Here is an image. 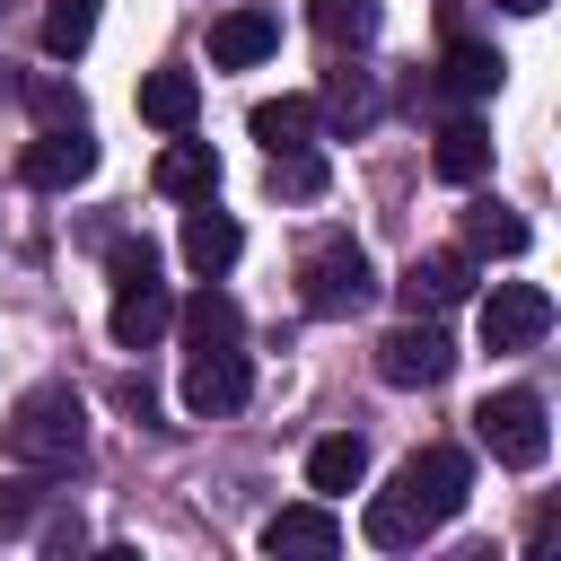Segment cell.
Returning <instances> with one entry per match:
<instances>
[{"label": "cell", "mask_w": 561, "mask_h": 561, "mask_svg": "<svg viewBox=\"0 0 561 561\" xmlns=\"http://www.w3.org/2000/svg\"><path fill=\"white\" fill-rule=\"evenodd\" d=\"M465 491H473L465 447H421V456H403L394 482L368 500V543H377V552H412L421 535H438V526L465 508Z\"/></svg>", "instance_id": "1"}, {"label": "cell", "mask_w": 561, "mask_h": 561, "mask_svg": "<svg viewBox=\"0 0 561 561\" xmlns=\"http://www.w3.org/2000/svg\"><path fill=\"white\" fill-rule=\"evenodd\" d=\"M0 456L26 473H70L88 456V403L70 386H26L0 421Z\"/></svg>", "instance_id": "2"}, {"label": "cell", "mask_w": 561, "mask_h": 561, "mask_svg": "<svg viewBox=\"0 0 561 561\" xmlns=\"http://www.w3.org/2000/svg\"><path fill=\"white\" fill-rule=\"evenodd\" d=\"M368 298H377V272H368V254L351 237H316L298 254V307L307 316H359Z\"/></svg>", "instance_id": "3"}, {"label": "cell", "mask_w": 561, "mask_h": 561, "mask_svg": "<svg viewBox=\"0 0 561 561\" xmlns=\"http://www.w3.org/2000/svg\"><path fill=\"white\" fill-rule=\"evenodd\" d=\"M473 438L508 465V473H535L543 456H552V421H543V394L535 386H500V394H482V412H473Z\"/></svg>", "instance_id": "4"}, {"label": "cell", "mask_w": 561, "mask_h": 561, "mask_svg": "<svg viewBox=\"0 0 561 561\" xmlns=\"http://www.w3.org/2000/svg\"><path fill=\"white\" fill-rule=\"evenodd\" d=\"M447 368H456V342L438 333V316H412V324H394L377 342V377L386 386H447Z\"/></svg>", "instance_id": "5"}, {"label": "cell", "mask_w": 561, "mask_h": 561, "mask_svg": "<svg viewBox=\"0 0 561 561\" xmlns=\"http://www.w3.org/2000/svg\"><path fill=\"white\" fill-rule=\"evenodd\" d=\"M552 333V298L535 280H491L482 298V351H535Z\"/></svg>", "instance_id": "6"}, {"label": "cell", "mask_w": 561, "mask_h": 561, "mask_svg": "<svg viewBox=\"0 0 561 561\" xmlns=\"http://www.w3.org/2000/svg\"><path fill=\"white\" fill-rule=\"evenodd\" d=\"M18 175H26L35 193H70V184H88V175H96V140H88V123H53V131L18 158Z\"/></svg>", "instance_id": "7"}, {"label": "cell", "mask_w": 561, "mask_h": 561, "mask_svg": "<svg viewBox=\"0 0 561 561\" xmlns=\"http://www.w3.org/2000/svg\"><path fill=\"white\" fill-rule=\"evenodd\" d=\"M245 394H254V368H245V351H237V342H228V351H193V359H184V412H202V421H210V412H237Z\"/></svg>", "instance_id": "8"}, {"label": "cell", "mask_w": 561, "mask_h": 561, "mask_svg": "<svg viewBox=\"0 0 561 561\" xmlns=\"http://www.w3.org/2000/svg\"><path fill=\"white\" fill-rule=\"evenodd\" d=\"M394 289H403V307H412V316H447V307H456V298L473 289V254H465V245L412 254V272H403Z\"/></svg>", "instance_id": "9"}, {"label": "cell", "mask_w": 561, "mask_h": 561, "mask_svg": "<svg viewBox=\"0 0 561 561\" xmlns=\"http://www.w3.org/2000/svg\"><path fill=\"white\" fill-rule=\"evenodd\" d=\"M263 552H280V561H333L342 552V517L324 500H298V508L263 517Z\"/></svg>", "instance_id": "10"}, {"label": "cell", "mask_w": 561, "mask_h": 561, "mask_svg": "<svg viewBox=\"0 0 561 561\" xmlns=\"http://www.w3.org/2000/svg\"><path fill=\"white\" fill-rule=\"evenodd\" d=\"M237 254H245V228H237L228 210H210V202H193V210H184V263H193L202 280H219V272H228Z\"/></svg>", "instance_id": "11"}, {"label": "cell", "mask_w": 561, "mask_h": 561, "mask_svg": "<svg viewBox=\"0 0 561 561\" xmlns=\"http://www.w3.org/2000/svg\"><path fill=\"white\" fill-rule=\"evenodd\" d=\"M158 193H167V202H210V193H219L210 140H184V131H175V140L158 149Z\"/></svg>", "instance_id": "12"}, {"label": "cell", "mask_w": 561, "mask_h": 561, "mask_svg": "<svg viewBox=\"0 0 561 561\" xmlns=\"http://www.w3.org/2000/svg\"><path fill=\"white\" fill-rule=\"evenodd\" d=\"M167 324H175V298H167V280L114 289V342H123V351H149V342H158Z\"/></svg>", "instance_id": "13"}, {"label": "cell", "mask_w": 561, "mask_h": 561, "mask_svg": "<svg viewBox=\"0 0 561 561\" xmlns=\"http://www.w3.org/2000/svg\"><path fill=\"white\" fill-rule=\"evenodd\" d=\"M272 44H280V26H272L263 9H228V18L210 26V61H219V70H254Z\"/></svg>", "instance_id": "14"}, {"label": "cell", "mask_w": 561, "mask_h": 561, "mask_svg": "<svg viewBox=\"0 0 561 561\" xmlns=\"http://www.w3.org/2000/svg\"><path fill=\"white\" fill-rule=\"evenodd\" d=\"M359 482H368V447H359L351 430H333V438H316V447H307V491L342 500V491H359Z\"/></svg>", "instance_id": "15"}, {"label": "cell", "mask_w": 561, "mask_h": 561, "mask_svg": "<svg viewBox=\"0 0 561 561\" xmlns=\"http://www.w3.org/2000/svg\"><path fill=\"white\" fill-rule=\"evenodd\" d=\"M245 131L280 158V149H307L316 140V96H263L254 114H245Z\"/></svg>", "instance_id": "16"}, {"label": "cell", "mask_w": 561, "mask_h": 561, "mask_svg": "<svg viewBox=\"0 0 561 561\" xmlns=\"http://www.w3.org/2000/svg\"><path fill=\"white\" fill-rule=\"evenodd\" d=\"M140 114H149L158 131H193V114H202L193 70H149V79H140Z\"/></svg>", "instance_id": "17"}, {"label": "cell", "mask_w": 561, "mask_h": 561, "mask_svg": "<svg viewBox=\"0 0 561 561\" xmlns=\"http://www.w3.org/2000/svg\"><path fill=\"white\" fill-rule=\"evenodd\" d=\"M175 324H184V342H193V351H228V342H245V307H237L228 289H202Z\"/></svg>", "instance_id": "18"}, {"label": "cell", "mask_w": 561, "mask_h": 561, "mask_svg": "<svg viewBox=\"0 0 561 561\" xmlns=\"http://www.w3.org/2000/svg\"><path fill=\"white\" fill-rule=\"evenodd\" d=\"M430 167H438V184H482V167H491V131H482V123H447L438 149H430Z\"/></svg>", "instance_id": "19"}, {"label": "cell", "mask_w": 561, "mask_h": 561, "mask_svg": "<svg viewBox=\"0 0 561 561\" xmlns=\"http://www.w3.org/2000/svg\"><path fill=\"white\" fill-rule=\"evenodd\" d=\"M465 254H526V219L500 210V202H473L465 210Z\"/></svg>", "instance_id": "20"}, {"label": "cell", "mask_w": 561, "mask_h": 561, "mask_svg": "<svg viewBox=\"0 0 561 561\" xmlns=\"http://www.w3.org/2000/svg\"><path fill=\"white\" fill-rule=\"evenodd\" d=\"M377 18H386L377 0H307V26H316L324 44H368Z\"/></svg>", "instance_id": "21"}, {"label": "cell", "mask_w": 561, "mask_h": 561, "mask_svg": "<svg viewBox=\"0 0 561 561\" xmlns=\"http://www.w3.org/2000/svg\"><path fill=\"white\" fill-rule=\"evenodd\" d=\"M500 70H508V61H500L491 44H473V35H456V44H447V88H456V96H491V88H500Z\"/></svg>", "instance_id": "22"}, {"label": "cell", "mask_w": 561, "mask_h": 561, "mask_svg": "<svg viewBox=\"0 0 561 561\" xmlns=\"http://www.w3.org/2000/svg\"><path fill=\"white\" fill-rule=\"evenodd\" d=\"M88 35H96V0H44V53L53 61L88 53Z\"/></svg>", "instance_id": "23"}, {"label": "cell", "mask_w": 561, "mask_h": 561, "mask_svg": "<svg viewBox=\"0 0 561 561\" xmlns=\"http://www.w3.org/2000/svg\"><path fill=\"white\" fill-rule=\"evenodd\" d=\"M324 114H333V131H368V123H377V88H368L359 70H333V88H324Z\"/></svg>", "instance_id": "24"}, {"label": "cell", "mask_w": 561, "mask_h": 561, "mask_svg": "<svg viewBox=\"0 0 561 561\" xmlns=\"http://www.w3.org/2000/svg\"><path fill=\"white\" fill-rule=\"evenodd\" d=\"M18 96L35 105V123L53 131V123H88V105H79V88L70 79H18Z\"/></svg>", "instance_id": "25"}, {"label": "cell", "mask_w": 561, "mask_h": 561, "mask_svg": "<svg viewBox=\"0 0 561 561\" xmlns=\"http://www.w3.org/2000/svg\"><path fill=\"white\" fill-rule=\"evenodd\" d=\"M272 184L298 193V202H316V193H324V158H316V140H307V149H280V158H272Z\"/></svg>", "instance_id": "26"}, {"label": "cell", "mask_w": 561, "mask_h": 561, "mask_svg": "<svg viewBox=\"0 0 561 561\" xmlns=\"http://www.w3.org/2000/svg\"><path fill=\"white\" fill-rule=\"evenodd\" d=\"M140 280H158V254H149L140 237H123V245H114V289H140Z\"/></svg>", "instance_id": "27"}, {"label": "cell", "mask_w": 561, "mask_h": 561, "mask_svg": "<svg viewBox=\"0 0 561 561\" xmlns=\"http://www.w3.org/2000/svg\"><path fill=\"white\" fill-rule=\"evenodd\" d=\"M26 517H35V482H26V473H9V482H0V535H18Z\"/></svg>", "instance_id": "28"}, {"label": "cell", "mask_w": 561, "mask_h": 561, "mask_svg": "<svg viewBox=\"0 0 561 561\" xmlns=\"http://www.w3.org/2000/svg\"><path fill=\"white\" fill-rule=\"evenodd\" d=\"M500 9H508V18H535V9H543V0H500Z\"/></svg>", "instance_id": "29"}, {"label": "cell", "mask_w": 561, "mask_h": 561, "mask_svg": "<svg viewBox=\"0 0 561 561\" xmlns=\"http://www.w3.org/2000/svg\"><path fill=\"white\" fill-rule=\"evenodd\" d=\"M0 96H18V79H9V61H0Z\"/></svg>", "instance_id": "30"}]
</instances>
